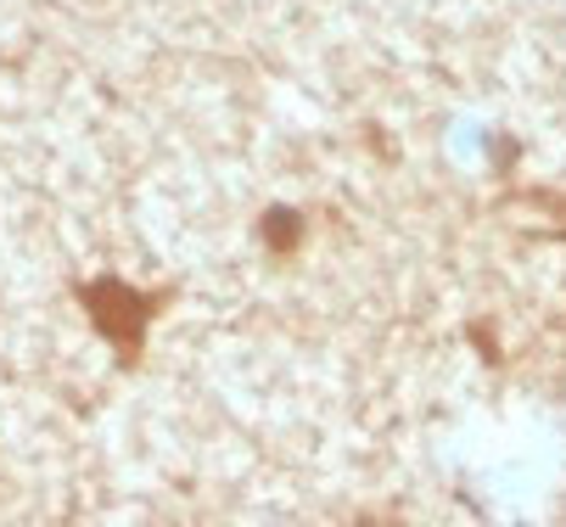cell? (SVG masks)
Wrapping results in <instances>:
<instances>
[{
	"mask_svg": "<svg viewBox=\"0 0 566 527\" xmlns=\"http://www.w3.org/2000/svg\"><path fill=\"white\" fill-rule=\"evenodd\" d=\"M78 304L91 309L96 331L118 348V359L135 365V359H140V342H146V326H151L157 309L169 304V292H135L129 281L102 275V281H85V286H78Z\"/></svg>",
	"mask_w": 566,
	"mask_h": 527,
	"instance_id": "cell-1",
	"label": "cell"
},
{
	"mask_svg": "<svg viewBox=\"0 0 566 527\" xmlns=\"http://www.w3.org/2000/svg\"><path fill=\"white\" fill-rule=\"evenodd\" d=\"M286 231H303V219L286 213V208H270V213H264V242H270L275 253H286V247L297 242V236H286Z\"/></svg>",
	"mask_w": 566,
	"mask_h": 527,
	"instance_id": "cell-2",
	"label": "cell"
}]
</instances>
